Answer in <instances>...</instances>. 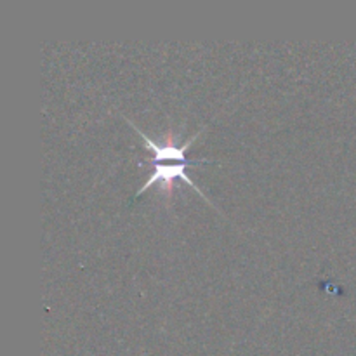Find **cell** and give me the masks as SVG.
Masks as SVG:
<instances>
[{
  "label": "cell",
  "mask_w": 356,
  "mask_h": 356,
  "mask_svg": "<svg viewBox=\"0 0 356 356\" xmlns=\"http://www.w3.org/2000/svg\"><path fill=\"white\" fill-rule=\"evenodd\" d=\"M212 162H214V160L202 159V160H198V162H193V163H212ZM152 165H153L152 172H149V176L146 177L145 184H143V186L136 191V197H139L141 193H145V191L148 190L149 186H153V184H162V188L167 191V195H170L174 181L181 179L183 183L190 184L191 188H195L200 197H204L205 200L211 202L207 197H205L204 191H202L200 188L195 184V181H191L190 176L186 174L188 163H152Z\"/></svg>",
  "instance_id": "cell-1"
}]
</instances>
